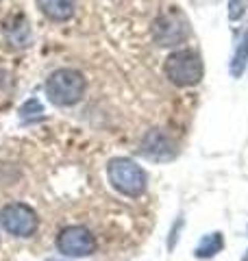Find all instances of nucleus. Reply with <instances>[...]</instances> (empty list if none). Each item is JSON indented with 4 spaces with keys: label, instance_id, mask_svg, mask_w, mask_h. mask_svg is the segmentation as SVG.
Masks as SVG:
<instances>
[{
    "label": "nucleus",
    "instance_id": "1",
    "mask_svg": "<svg viewBox=\"0 0 248 261\" xmlns=\"http://www.w3.org/2000/svg\"><path fill=\"white\" fill-rule=\"evenodd\" d=\"M87 92V79L74 68H59L46 79V96L57 107H74Z\"/></svg>",
    "mask_w": 248,
    "mask_h": 261
},
{
    "label": "nucleus",
    "instance_id": "2",
    "mask_svg": "<svg viewBox=\"0 0 248 261\" xmlns=\"http://www.w3.org/2000/svg\"><path fill=\"white\" fill-rule=\"evenodd\" d=\"M163 72L177 87H194L205 76V63L194 50H175L165 57Z\"/></svg>",
    "mask_w": 248,
    "mask_h": 261
},
{
    "label": "nucleus",
    "instance_id": "3",
    "mask_svg": "<svg viewBox=\"0 0 248 261\" xmlns=\"http://www.w3.org/2000/svg\"><path fill=\"white\" fill-rule=\"evenodd\" d=\"M107 176H109V183L115 190L122 196H129V198H139L148 187V176L144 168L127 157L111 159L107 166Z\"/></svg>",
    "mask_w": 248,
    "mask_h": 261
},
{
    "label": "nucleus",
    "instance_id": "4",
    "mask_svg": "<svg viewBox=\"0 0 248 261\" xmlns=\"http://www.w3.org/2000/svg\"><path fill=\"white\" fill-rule=\"evenodd\" d=\"M0 226L13 238H33L39 228V216L27 202H9L0 209Z\"/></svg>",
    "mask_w": 248,
    "mask_h": 261
},
{
    "label": "nucleus",
    "instance_id": "5",
    "mask_svg": "<svg viewBox=\"0 0 248 261\" xmlns=\"http://www.w3.org/2000/svg\"><path fill=\"white\" fill-rule=\"evenodd\" d=\"M153 37L157 46L163 48L181 46L189 37V22L179 9H168L161 15H157V20L153 22Z\"/></svg>",
    "mask_w": 248,
    "mask_h": 261
},
{
    "label": "nucleus",
    "instance_id": "6",
    "mask_svg": "<svg viewBox=\"0 0 248 261\" xmlns=\"http://www.w3.org/2000/svg\"><path fill=\"white\" fill-rule=\"evenodd\" d=\"M55 244H57V250L63 257H72V259H83L96 252V238L87 226H81V224L63 226L57 233Z\"/></svg>",
    "mask_w": 248,
    "mask_h": 261
},
{
    "label": "nucleus",
    "instance_id": "7",
    "mask_svg": "<svg viewBox=\"0 0 248 261\" xmlns=\"http://www.w3.org/2000/svg\"><path fill=\"white\" fill-rule=\"evenodd\" d=\"M139 152L151 161H170L177 157V144L168 133H163L161 128H151L144 135Z\"/></svg>",
    "mask_w": 248,
    "mask_h": 261
},
{
    "label": "nucleus",
    "instance_id": "8",
    "mask_svg": "<svg viewBox=\"0 0 248 261\" xmlns=\"http://www.w3.org/2000/svg\"><path fill=\"white\" fill-rule=\"evenodd\" d=\"M37 9L51 22H68L77 13V0H35Z\"/></svg>",
    "mask_w": 248,
    "mask_h": 261
},
{
    "label": "nucleus",
    "instance_id": "9",
    "mask_svg": "<svg viewBox=\"0 0 248 261\" xmlns=\"http://www.w3.org/2000/svg\"><path fill=\"white\" fill-rule=\"evenodd\" d=\"M246 65H248V22H246V27L239 31V35H237L233 59H231V76L239 79L244 74Z\"/></svg>",
    "mask_w": 248,
    "mask_h": 261
},
{
    "label": "nucleus",
    "instance_id": "10",
    "mask_svg": "<svg viewBox=\"0 0 248 261\" xmlns=\"http://www.w3.org/2000/svg\"><path fill=\"white\" fill-rule=\"evenodd\" d=\"M222 248H225V238H222V233H209L201 240V244L196 246L194 252H196L198 259H211V257H216Z\"/></svg>",
    "mask_w": 248,
    "mask_h": 261
},
{
    "label": "nucleus",
    "instance_id": "11",
    "mask_svg": "<svg viewBox=\"0 0 248 261\" xmlns=\"http://www.w3.org/2000/svg\"><path fill=\"white\" fill-rule=\"evenodd\" d=\"M41 113H44V107H41V102L37 100V98H31V100H27L20 107V118L24 122H33V120H39Z\"/></svg>",
    "mask_w": 248,
    "mask_h": 261
},
{
    "label": "nucleus",
    "instance_id": "12",
    "mask_svg": "<svg viewBox=\"0 0 248 261\" xmlns=\"http://www.w3.org/2000/svg\"><path fill=\"white\" fill-rule=\"evenodd\" d=\"M248 0H229V20L231 22H239L246 13Z\"/></svg>",
    "mask_w": 248,
    "mask_h": 261
},
{
    "label": "nucleus",
    "instance_id": "13",
    "mask_svg": "<svg viewBox=\"0 0 248 261\" xmlns=\"http://www.w3.org/2000/svg\"><path fill=\"white\" fill-rule=\"evenodd\" d=\"M242 261H248V250H246V255L242 257Z\"/></svg>",
    "mask_w": 248,
    "mask_h": 261
}]
</instances>
